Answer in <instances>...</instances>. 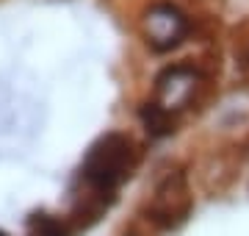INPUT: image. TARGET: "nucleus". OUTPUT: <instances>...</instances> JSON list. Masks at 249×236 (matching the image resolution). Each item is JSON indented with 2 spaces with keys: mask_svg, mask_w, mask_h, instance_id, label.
<instances>
[{
  "mask_svg": "<svg viewBox=\"0 0 249 236\" xmlns=\"http://www.w3.org/2000/svg\"><path fill=\"white\" fill-rule=\"evenodd\" d=\"M28 236H72V225L67 217L36 211L28 217Z\"/></svg>",
  "mask_w": 249,
  "mask_h": 236,
  "instance_id": "1",
  "label": "nucleus"
}]
</instances>
